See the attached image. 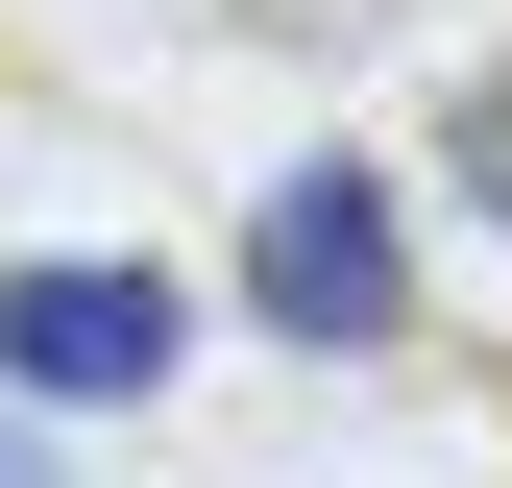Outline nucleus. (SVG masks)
Returning <instances> with one entry per match:
<instances>
[{
    "label": "nucleus",
    "instance_id": "f257e3e1",
    "mask_svg": "<svg viewBox=\"0 0 512 488\" xmlns=\"http://www.w3.org/2000/svg\"><path fill=\"white\" fill-rule=\"evenodd\" d=\"M244 318H269V342H391L415 318V269H391V171H342V147H317V171H269V220H244Z\"/></svg>",
    "mask_w": 512,
    "mask_h": 488
},
{
    "label": "nucleus",
    "instance_id": "f03ea898",
    "mask_svg": "<svg viewBox=\"0 0 512 488\" xmlns=\"http://www.w3.org/2000/svg\"><path fill=\"white\" fill-rule=\"evenodd\" d=\"M171 269H0V391L25 415H147L171 391Z\"/></svg>",
    "mask_w": 512,
    "mask_h": 488
},
{
    "label": "nucleus",
    "instance_id": "7ed1b4c3",
    "mask_svg": "<svg viewBox=\"0 0 512 488\" xmlns=\"http://www.w3.org/2000/svg\"><path fill=\"white\" fill-rule=\"evenodd\" d=\"M439 171H464V196L512 220V74H464V122H439Z\"/></svg>",
    "mask_w": 512,
    "mask_h": 488
},
{
    "label": "nucleus",
    "instance_id": "20e7f679",
    "mask_svg": "<svg viewBox=\"0 0 512 488\" xmlns=\"http://www.w3.org/2000/svg\"><path fill=\"white\" fill-rule=\"evenodd\" d=\"M0 488H49V440H25V391H0Z\"/></svg>",
    "mask_w": 512,
    "mask_h": 488
}]
</instances>
